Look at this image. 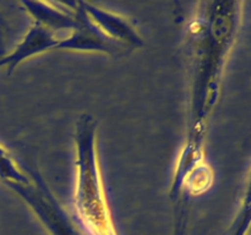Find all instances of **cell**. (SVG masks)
Instances as JSON below:
<instances>
[{"mask_svg":"<svg viewBox=\"0 0 251 235\" xmlns=\"http://www.w3.org/2000/svg\"><path fill=\"white\" fill-rule=\"evenodd\" d=\"M96 122L91 117H82L77 124V181L75 186V207L77 213L88 224L108 222V208L105 202L100 175L98 171L95 147Z\"/></svg>","mask_w":251,"mask_h":235,"instance_id":"obj_1","label":"cell"},{"mask_svg":"<svg viewBox=\"0 0 251 235\" xmlns=\"http://www.w3.org/2000/svg\"><path fill=\"white\" fill-rule=\"evenodd\" d=\"M83 7L90 19L110 39L126 48H134L141 44L139 34L125 19L90 4H85V2H83Z\"/></svg>","mask_w":251,"mask_h":235,"instance_id":"obj_2","label":"cell"},{"mask_svg":"<svg viewBox=\"0 0 251 235\" xmlns=\"http://www.w3.org/2000/svg\"><path fill=\"white\" fill-rule=\"evenodd\" d=\"M60 41L61 38L58 37L55 32L38 24H34L24 41L16 47L14 53L4 58L1 64H10V68H14L16 64L28 56L49 50V49H58Z\"/></svg>","mask_w":251,"mask_h":235,"instance_id":"obj_3","label":"cell"}]
</instances>
